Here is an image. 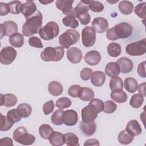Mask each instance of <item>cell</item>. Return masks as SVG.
I'll use <instances>...</instances> for the list:
<instances>
[{
	"instance_id": "9c48e42d",
	"label": "cell",
	"mask_w": 146,
	"mask_h": 146,
	"mask_svg": "<svg viewBox=\"0 0 146 146\" xmlns=\"http://www.w3.org/2000/svg\"><path fill=\"white\" fill-rule=\"evenodd\" d=\"M96 40V33L91 26L85 27L82 31V41L84 46H92Z\"/></svg>"
},
{
	"instance_id": "5b68a950",
	"label": "cell",
	"mask_w": 146,
	"mask_h": 146,
	"mask_svg": "<svg viewBox=\"0 0 146 146\" xmlns=\"http://www.w3.org/2000/svg\"><path fill=\"white\" fill-rule=\"evenodd\" d=\"M79 39L80 34L78 31L68 29L59 36V43L63 48H68L72 44L76 43Z\"/></svg>"
},
{
	"instance_id": "ffe728a7",
	"label": "cell",
	"mask_w": 146,
	"mask_h": 146,
	"mask_svg": "<svg viewBox=\"0 0 146 146\" xmlns=\"http://www.w3.org/2000/svg\"><path fill=\"white\" fill-rule=\"evenodd\" d=\"M37 10L36 6L35 3L31 1H27L23 4L22 13L26 19L33 15Z\"/></svg>"
},
{
	"instance_id": "f546056e",
	"label": "cell",
	"mask_w": 146,
	"mask_h": 146,
	"mask_svg": "<svg viewBox=\"0 0 146 146\" xmlns=\"http://www.w3.org/2000/svg\"><path fill=\"white\" fill-rule=\"evenodd\" d=\"M124 84L125 90L130 93H133L137 90L138 84L136 80L133 78L128 77L125 79Z\"/></svg>"
},
{
	"instance_id": "d6986e66",
	"label": "cell",
	"mask_w": 146,
	"mask_h": 146,
	"mask_svg": "<svg viewBox=\"0 0 146 146\" xmlns=\"http://www.w3.org/2000/svg\"><path fill=\"white\" fill-rule=\"evenodd\" d=\"M91 83L96 87H100L103 86L106 81V74L103 71H95L92 72L91 77Z\"/></svg>"
},
{
	"instance_id": "d6a6232c",
	"label": "cell",
	"mask_w": 146,
	"mask_h": 146,
	"mask_svg": "<svg viewBox=\"0 0 146 146\" xmlns=\"http://www.w3.org/2000/svg\"><path fill=\"white\" fill-rule=\"evenodd\" d=\"M17 109L18 110L22 117L23 118L28 117L32 112L31 106L30 104L25 103H21L18 105L17 107Z\"/></svg>"
},
{
	"instance_id": "7dc6e473",
	"label": "cell",
	"mask_w": 146,
	"mask_h": 146,
	"mask_svg": "<svg viewBox=\"0 0 146 146\" xmlns=\"http://www.w3.org/2000/svg\"><path fill=\"white\" fill-rule=\"evenodd\" d=\"M117 108V105L111 100H107L104 103V112L106 113H112L114 112Z\"/></svg>"
},
{
	"instance_id": "f1b7e54d",
	"label": "cell",
	"mask_w": 146,
	"mask_h": 146,
	"mask_svg": "<svg viewBox=\"0 0 146 146\" xmlns=\"http://www.w3.org/2000/svg\"><path fill=\"white\" fill-rule=\"evenodd\" d=\"M9 40L11 46L19 48L21 47L24 43V37L21 34L17 33L9 36Z\"/></svg>"
},
{
	"instance_id": "603a6c76",
	"label": "cell",
	"mask_w": 146,
	"mask_h": 146,
	"mask_svg": "<svg viewBox=\"0 0 146 146\" xmlns=\"http://www.w3.org/2000/svg\"><path fill=\"white\" fill-rule=\"evenodd\" d=\"M50 143L53 146H61L65 143L64 135L59 132H53L49 136Z\"/></svg>"
},
{
	"instance_id": "bcb514c9",
	"label": "cell",
	"mask_w": 146,
	"mask_h": 146,
	"mask_svg": "<svg viewBox=\"0 0 146 146\" xmlns=\"http://www.w3.org/2000/svg\"><path fill=\"white\" fill-rule=\"evenodd\" d=\"M13 124L11 123L9 120L8 119L7 116H3L2 113H1V131H7L9 130Z\"/></svg>"
},
{
	"instance_id": "836d02e7",
	"label": "cell",
	"mask_w": 146,
	"mask_h": 146,
	"mask_svg": "<svg viewBox=\"0 0 146 146\" xmlns=\"http://www.w3.org/2000/svg\"><path fill=\"white\" fill-rule=\"evenodd\" d=\"M144 100V96H143L140 94H135L131 96L129 104L132 107L135 108H139L143 104Z\"/></svg>"
},
{
	"instance_id": "277c9868",
	"label": "cell",
	"mask_w": 146,
	"mask_h": 146,
	"mask_svg": "<svg viewBox=\"0 0 146 146\" xmlns=\"http://www.w3.org/2000/svg\"><path fill=\"white\" fill-rule=\"evenodd\" d=\"M13 137L15 141L25 145H31L35 141V136L29 133L24 127L17 128L13 133Z\"/></svg>"
},
{
	"instance_id": "74e56055",
	"label": "cell",
	"mask_w": 146,
	"mask_h": 146,
	"mask_svg": "<svg viewBox=\"0 0 146 146\" xmlns=\"http://www.w3.org/2000/svg\"><path fill=\"white\" fill-rule=\"evenodd\" d=\"M64 111L62 110H57L52 113L51 117V120L52 124L56 125H61L63 123V114Z\"/></svg>"
},
{
	"instance_id": "f6af8a7d",
	"label": "cell",
	"mask_w": 146,
	"mask_h": 146,
	"mask_svg": "<svg viewBox=\"0 0 146 146\" xmlns=\"http://www.w3.org/2000/svg\"><path fill=\"white\" fill-rule=\"evenodd\" d=\"M146 3L143 2L139 3L135 7V13L140 18L144 19L146 15Z\"/></svg>"
},
{
	"instance_id": "11a10c76",
	"label": "cell",
	"mask_w": 146,
	"mask_h": 146,
	"mask_svg": "<svg viewBox=\"0 0 146 146\" xmlns=\"http://www.w3.org/2000/svg\"><path fill=\"white\" fill-rule=\"evenodd\" d=\"M137 73L142 78H145L146 77L145 73V62H142L140 63L137 66Z\"/></svg>"
},
{
	"instance_id": "681fc988",
	"label": "cell",
	"mask_w": 146,
	"mask_h": 146,
	"mask_svg": "<svg viewBox=\"0 0 146 146\" xmlns=\"http://www.w3.org/2000/svg\"><path fill=\"white\" fill-rule=\"evenodd\" d=\"M29 44L30 46L38 48H41L43 47L41 40L37 36H32L29 39Z\"/></svg>"
},
{
	"instance_id": "60d3db41",
	"label": "cell",
	"mask_w": 146,
	"mask_h": 146,
	"mask_svg": "<svg viewBox=\"0 0 146 146\" xmlns=\"http://www.w3.org/2000/svg\"><path fill=\"white\" fill-rule=\"evenodd\" d=\"M62 23L66 26L71 27V29L77 28L79 26L78 20L73 16H66L62 19Z\"/></svg>"
},
{
	"instance_id": "91938a15",
	"label": "cell",
	"mask_w": 146,
	"mask_h": 146,
	"mask_svg": "<svg viewBox=\"0 0 146 146\" xmlns=\"http://www.w3.org/2000/svg\"><path fill=\"white\" fill-rule=\"evenodd\" d=\"M145 84L146 83L145 82L141 83L139 86H138V87H137L139 92L143 96H145Z\"/></svg>"
},
{
	"instance_id": "c3c4849f",
	"label": "cell",
	"mask_w": 146,
	"mask_h": 146,
	"mask_svg": "<svg viewBox=\"0 0 146 146\" xmlns=\"http://www.w3.org/2000/svg\"><path fill=\"white\" fill-rule=\"evenodd\" d=\"M88 104L93 106L96 109L98 113H100L103 111L104 103L102 100L99 99H92L90 100Z\"/></svg>"
},
{
	"instance_id": "b9f144b4",
	"label": "cell",
	"mask_w": 146,
	"mask_h": 146,
	"mask_svg": "<svg viewBox=\"0 0 146 146\" xmlns=\"http://www.w3.org/2000/svg\"><path fill=\"white\" fill-rule=\"evenodd\" d=\"M110 88L112 91L114 90H123V83L122 79L119 77L116 76L112 78L110 81Z\"/></svg>"
},
{
	"instance_id": "3957f363",
	"label": "cell",
	"mask_w": 146,
	"mask_h": 146,
	"mask_svg": "<svg viewBox=\"0 0 146 146\" xmlns=\"http://www.w3.org/2000/svg\"><path fill=\"white\" fill-rule=\"evenodd\" d=\"M64 50L62 47H47L40 54L41 59L45 62H58L64 56Z\"/></svg>"
},
{
	"instance_id": "f907efd6",
	"label": "cell",
	"mask_w": 146,
	"mask_h": 146,
	"mask_svg": "<svg viewBox=\"0 0 146 146\" xmlns=\"http://www.w3.org/2000/svg\"><path fill=\"white\" fill-rule=\"evenodd\" d=\"M54 107V103L52 100L46 102L43 106V111L44 113L46 115L50 114L51 112H52Z\"/></svg>"
},
{
	"instance_id": "816d5d0a",
	"label": "cell",
	"mask_w": 146,
	"mask_h": 146,
	"mask_svg": "<svg viewBox=\"0 0 146 146\" xmlns=\"http://www.w3.org/2000/svg\"><path fill=\"white\" fill-rule=\"evenodd\" d=\"M81 87L78 84H74L70 87L68 90V95L72 98H77Z\"/></svg>"
},
{
	"instance_id": "680465c9",
	"label": "cell",
	"mask_w": 146,
	"mask_h": 146,
	"mask_svg": "<svg viewBox=\"0 0 146 146\" xmlns=\"http://www.w3.org/2000/svg\"><path fill=\"white\" fill-rule=\"evenodd\" d=\"M13 140L10 137H5L0 139V145L3 146V145H13Z\"/></svg>"
},
{
	"instance_id": "7a4b0ae2",
	"label": "cell",
	"mask_w": 146,
	"mask_h": 146,
	"mask_svg": "<svg viewBox=\"0 0 146 146\" xmlns=\"http://www.w3.org/2000/svg\"><path fill=\"white\" fill-rule=\"evenodd\" d=\"M132 26L127 23L121 22L110 29L106 33L107 38L111 40L124 39L129 37L132 33Z\"/></svg>"
},
{
	"instance_id": "e575fe53",
	"label": "cell",
	"mask_w": 146,
	"mask_h": 146,
	"mask_svg": "<svg viewBox=\"0 0 146 146\" xmlns=\"http://www.w3.org/2000/svg\"><path fill=\"white\" fill-rule=\"evenodd\" d=\"M53 132V128L48 124H42L39 128V135L44 139H48L49 136Z\"/></svg>"
},
{
	"instance_id": "6f0895ef",
	"label": "cell",
	"mask_w": 146,
	"mask_h": 146,
	"mask_svg": "<svg viewBox=\"0 0 146 146\" xmlns=\"http://www.w3.org/2000/svg\"><path fill=\"white\" fill-rule=\"evenodd\" d=\"M99 145H100V143L99 140L96 139H87L84 143V146H89V145L99 146Z\"/></svg>"
},
{
	"instance_id": "4316f807",
	"label": "cell",
	"mask_w": 146,
	"mask_h": 146,
	"mask_svg": "<svg viewBox=\"0 0 146 146\" xmlns=\"http://www.w3.org/2000/svg\"><path fill=\"white\" fill-rule=\"evenodd\" d=\"M80 100L87 102L92 100L94 98V91L88 87H81L79 90L78 96Z\"/></svg>"
},
{
	"instance_id": "9a60e30c",
	"label": "cell",
	"mask_w": 146,
	"mask_h": 146,
	"mask_svg": "<svg viewBox=\"0 0 146 146\" xmlns=\"http://www.w3.org/2000/svg\"><path fill=\"white\" fill-rule=\"evenodd\" d=\"M67 58L72 63L76 64L82 59L83 55L80 50L76 47H72L67 51Z\"/></svg>"
},
{
	"instance_id": "2e32d148",
	"label": "cell",
	"mask_w": 146,
	"mask_h": 146,
	"mask_svg": "<svg viewBox=\"0 0 146 146\" xmlns=\"http://www.w3.org/2000/svg\"><path fill=\"white\" fill-rule=\"evenodd\" d=\"M84 59L87 64L90 66H95L100 62L101 55L98 51L92 50L86 54Z\"/></svg>"
},
{
	"instance_id": "8d00e7d4",
	"label": "cell",
	"mask_w": 146,
	"mask_h": 146,
	"mask_svg": "<svg viewBox=\"0 0 146 146\" xmlns=\"http://www.w3.org/2000/svg\"><path fill=\"white\" fill-rule=\"evenodd\" d=\"M90 10L88 5L80 1L79 3L76 5L75 7L74 8V12H75V16L78 17L79 15L84 14L88 13V10Z\"/></svg>"
},
{
	"instance_id": "d4e9b609",
	"label": "cell",
	"mask_w": 146,
	"mask_h": 146,
	"mask_svg": "<svg viewBox=\"0 0 146 146\" xmlns=\"http://www.w3.org/2000/svg\"><path fill=\"white\" fill-rule=\"evenodd\" d=\"M111 98L117 103H123L127 100L128 96L125 92L123 90H114L111 93Z\"/></svg>"
},
{
	"instance_id": "52a82bcc",
	"label": "cell",
	"mask_w": 146,
	"mask_h": 146,
	"mask_svg": "<svg viewBox=\"0 0 146 146\" xmlns=\"http://www.w3.org/2000/svg\"><path fill=\"white\" fill-rule=\"evenodd\" d=\"M125 52L131 56H140L146 52V39L128 44L125 47Z\"/></svg>"
},
{
	"instance_id": "ba28073f",
	"label": "cell",
	"mask_w": 146,
	"mask_h": 146,
	"mask_svg": "<svg viewBox=\"0 0 146 146\" xmlns=\"http://www.w3.org/2000/svg\"><path fill=\"white\" fill-rule=\"evenodd\" d=\"M17 52L13 47L6 46L3 47L0 53V62L4 65H9L13 63L17 56Z\"/></svg>"
},
{
	"instance_id": "30bf717a",
	"label": "cell",
	"mask_w": 146,
	"mask_h": 146,
	"mask_svg": "<svg viewBox=\"0 0 146 146\" xmlns=\"http://www.w3.org/2000/svg\"><path fill=\"white\" fill-rule=\"evenodd\" d=\"M73 0H57L55 2L56 7L67 16H75L74 8L72 7Z\"/></svg>"
},
{
	"instance_id": "484cf974",
	"label": "cell",
	"mask_w": 146,
	"mask_h": 146,
	"mask_svg": "<svg viewBox=\"0 0 146 146\" xmlns=\"http://www.w3.org/2000/svg\"><path fill=\"white\" fill-rule=\"evenodd\" d=\"M48 91L51 95L58 96L62 94L63 88L62 85L59 82L52 81L48 84Z\"/></svg>"
},
{
	"instance_id": "7402d4cb",
	"label": "cell",
	"mask_w": 146,
	"mask_h": 146,
	"mask_svg": "<svg viewBox=\"0 0 146 146\" xmlns=\"http://www.w3.org/2000/svg\"><path fill=\"white\" fill-rule=\"evenodd\" d=\"M125 130L133 136L139 135L142 132L141 128L139 122L136 120H130L126 125Z\"/></svg>"
},
{
	"instance_id": "5bb4252c",
	"label": "cell",
	"mask_w": 146,
	"mask_h": 146,
	"mask_svg": "<svg viewBox=\"0 0 146 146\" xmlns=\"http://www.w3.org/2000/svg\"><path fill=\"white\" fill-rule=\"evenodd\" d=\"M78 120L77 112L73 110L64 111L63 114V123L67 126L75 125Z\"/></svg>"
},
{
	"instance_id": "1f68e13d",
	"label": "cell",
	"mask_w": 146,
	"mask_h": 146,
	"mask_svg": "<svg viewBox=\"0 0 146 146\" xmlns=\"http://www.w3.org/2000/svg\"><path fill=\"white\" fill-rule=\"evenodd\" d=\"M133 139L134 136L130 135L125 129L120 131L117 136L118 141L124 145L130 144L133 141Z\"/></svg>"
},
{
	"instance_id": "6da1fadb",
	"label": "cell",
	"mask_w": 146,
	"mask_h": 146,
	"mask_svg": "<svg viewBox=\"0 0 146 146\" xmlns=\"http://www.w3.org/2000/svg\"><path fill=\"white\" fill-rule=\"evenodd\" d=\"M43 16L42 13L37 10L30 18L26 19L22 26V34L25 36H31L39 33L42 25Z\"/></svg>"
},
{
	"instance_id": "83f0119b",
	"label": "cell",
	"mask_w": 146,
	"mask_h": 146,
	"mask_svg": "<svg viewBox=\"0 0 146 146\" xmlns=\"http://www.w3.org/2000/svg\"><path fill=\"white\" fill-rule=\"evenodd\" d=\"M133 4L129 1H121L118 5L119 11L124 15H129L133 10Z\"/></svg>"
},
{
	"instance_id": "4fadbf2b",
	"label": "cell",
	"mask_w": 146,
	"mask_h": 146,
	"mask_svg": "<svg viewBox=\"0 0 146 146\" xmlns=\"http://www.w3.org/2000/svg\"><path fill=\"white\" fill-rule=\"evenodd\" d=\"M92 27L97 33H104L108 27V23L107 19L103 17H96L92 22Z\"/></svg>"
},
{
	"instance_id": "9f6ffc18",
	"label": "cell",
	"mask_w": 146,
	"mask_h": 146,
	"mask_svg": "<svg viewBox=\"0 0 146 146\" xmlns=\"http://www.w3.org/2000/svg\"><path fill=\"white\" fill-rule=\"evenodd\" d=\"M10 12V9L8 3L1 2L0 3V15H6Z\"/></svg>"
},
{
	"instance_id": "ee69618b",
	"label": "cell",
	"mask_w": 146,
	"mask_h": 146,
	"mask_svg": "<svg viewBox=\"0 0 146 146\" xmlns=\"http://www.w3.org/2000/svg\"><path fill=\"white\" fill-rule=\"evenodd\" d=\"M88 7L90 10L95 13H100L104 9L103 3L98 1H90Z\"/></svg>"
},
{
	"instance_id": "db71d44e",
	"label": "cell",
	"mask_w": 146,
	"mask_h": 146,
	"mask_svg": "<svg viewBox=\"0 0 146 146\" xmlns=\"http://www.w3.org/2000/svg\"><path fill=\"white\" fill-rule=\"evenodd\" d=\"M77 18L79 20L80 23L83 25H87L91 21V17L88 12L84 14L79 15Z\"/></svg>"
},
{
	"instance_id": "4dcf8cb0",
	"label": "cell",
	"mask_w": 146,
	"mask_h": 146,
	"mask_svg": "<svg viewBox=\"0 0 146 146\" xmlns=\"http://www.w3.org/2000/svg\"><path fill=\"white\" fill-rule=\"evenodd\" d=\"M121 51V46L117 43L112 42L107 46V52L112 57H117L120 55Z\"/></svg>"
},
{
	"instance_id": "7c38bea8",
	"label": "cell",
	"mask_w": 146,
	"mask_h": 146,
	"mask_svg": "<svg viewBox=\"0 0 146 146\" xmlns=\"http://www.w3.org/2000/svg\"><path fill=\"white\" fill-rule=\"evenodd\" d=\"M81 114L83 121L90 122L94 121L98 117V112L93 106L88 104L82 110Z\"/></svg>"
},
{
	"instance_id": "d590c367",
	"label": "cell",
	"mask_w": 146,
	"mask_h": 146,
	"mask_svg": "<svg viewBox=\"0 0 146 146\" xmlns=\"http://www.w3.org/2000/svg\"><path fill=\"white\" fill-rule=\"evenodd\" d=\"M65 143L67 146H79V139L78 136L73 133H67L64 134Z\"/></svg>"
},
{
	"instance_id": "94428289",
	"label": "cell",
	"mask_w": 146,
	"mask_h": 146,
	"mask_svg": "<svg viewBox=\"0 0 146 146\" xmlns=\"http://www.w3.org/2000/svg\"><path fill=\"white\" fill-rule=\"evenodd\" d=\"M39 2L40 3H41L43 4V5H47V4H48V3H51V2H52L53 1H39Z\"/></svg>"
},
{
	"instance_id": "f5cc1de1",
	"label": "cell",
	"mask_w": 146,
	"mask_h": 146,
	"mask_svg": "<svg viewBox=\"0 0 146 146\" xmlns=\"http://www.w3.org/2000/svg\"><path fill=\"white\" fill-rule=\"evenodd\" d=\"M92 73V70L91 68L85 67L83 68L80 73V76L83 80L86 81L90 79L91 75Z\"/></svg>"
},
{
	"instance_id": "ab89813d",
	"label": "cell",
	"mask_w": 146,
	"mask_h": 146,
	"mask_svg": "<svg viewBox=\"0 0 146 146\" xmlns=\"http://www.w3.org/2000/svg\"><path fill=\"white\" fill-rule=\"evenodd\" d=\"M7 117L9 121L13 124L21 120L22 116L20 115L17 108L11 109L7 113Z\"/></svg>"
},
{
	"instance_id": "44dd1931",
	"label": "cell",
	"mask_w": 146,
	"mask_h": 146,
	"mask_svg": "<svg viewBox=\"0 0 146 146\" xmlns=\"http://www.w3.org/2000/svg\"><path fill=\"white\" fill-rule=\"evenodd\" d=\"M0 106L10 107L15 106L17 103V98L12 94H6L0 95Z\"/></svg>"
},
{
	"instance_id": "f35d334b",
	"label": "cell",
	"mask_w": 146,
	"mask_h": 146,
	"mask_svg": "<svg viewBox=\"0 0 146 146\" xmlns=\"http://www.w3.org/2000/svg\"><path fill=\"white\" fill-rule=\"evenodd\" d=\"M10 12L13 14H19L22 13L23 4L21 1H14L10 2L9 3Z\"/></svg>"
},
{
	"instance_id": "ac0fdd59",
	"label": "cell",
	"mask_w": 146,
	"mask_h": 146,
	"mask_svg": "<svg viewBox=\"0 0 146 146\" xmlns=\"http://www.w3.org/2000/svg\"><path fill=\"white\" fill-rule=\"evenodd\" d=\"M79 128L81 132L87 136H91L96 131V125L95 122L90 121V122H84L80 121L79 124Z\"/></svg>"
},
{
	"instance_id": "7bdbcfd3",
	"label": "cell",
	"mask_w": 146,
	"mask_h": 146,
	"mask_svg": "<svg viewBox=\"0 0 146 146\" xmlns=\"http://www.w3.org/2000/svg\"><path fill=\"white\" fill-rule=\"evenodd\" d=\"M71 104L72 102L69 98L62 97L56 100L55 106L59 109H64L70 107L71 106Z\"/></svg>"
},
{
	"instance_id": "e0dca14e",
	"label": "cell",
	"mask_w": 146,
	"mask_h": 146,
	"mask_svg": "<svg viewBox=\"0 0 146 146\" xmlns=\"http://www.w3.org/2000/svg\"><path fill=\"white\" fill-rule=\"evenodd\" d=\"M116 63L119 66L120 71L123 74L130 72L133 68L132 61L126 57L120 58L117 60Z\"/></svg>"
},
{
	"instance_id": "8fae6325",
	"label": "cell",
	"mask_w": 146,
	"mask_h": 146,
	"mask_svg": "<svg viewBox=\"0 0 146 146\" xmlns=\"http://www.w3.org/2000/svg\"><path fill=\"white\" fill-rule=\"evenodd\" d=\"M1 39L5 35L10 36L18 31L17 23L12 21H7L1 24Z\"/></svg>"
},
{
	"instance_id": "cb8c5ba5",
	"label": "cell",
	"mask_w": 146,
	"mask_h": 146,
	"mask_svg": "<svg viewBox=\"0 0 146 146\" xmlns=\"http://www.w3.org/2000/svg\"><path fill=\"white\" fill-rule=\"evenodd\" d=\"M120 72V67L116 62H109L105 67V73L110 78H114L117 76Z\"/></svg>"
},
{
	"instance_id": "8992f818",
	"label": "cell",
	"mask_w": 146,
	"mask_h": 146,
	"mask_svg": "<svg viewBox=\"0 0 146 146\" xmlns=\"http://www.w3.org/2000/svg\"><path fill=\"white\" fill-rule=\"evenodd\" d=\"M59 33V27L58 25L54 21H50L42 27L38 33L43 40H50L57 36Z\"/></svg>"
}]
</instances>
